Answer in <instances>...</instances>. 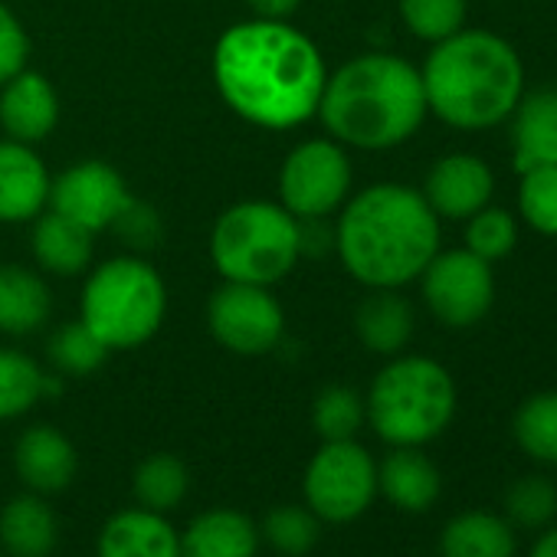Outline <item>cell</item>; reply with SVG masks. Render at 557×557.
<instances>
[{
    "instance_id": "obj_1",
    "label": "cell",
    "mask_w": 557,
    "mask_h": 557,
    "mask_svg": "<svg viewBox=\"0 0 557 557\" xmlns=\"http://www.w3.org/2000/svg\"><path fill=\"white\" fill-rule=\"evenodd\" d=\"M216 83L226 102L256 125L306 122L325 92V63L296 30L259 21L233 27L216 47Z\"/></svg>"
},
{
    "instance_id": "obj_2",
    "label": "cell",
    "mask_w": 557,
    "mask_h": 557,
    "mask_svg": "<svg viewBox=\"0 0 557 557\" xmlns=\"http://www.w3.org/2000/svg\"><path fill=\"white\" fill-rule=\"evenodd\" d=\"M338 249L364 286L397 289L417 278L440 252V216L420 190L374 184L345 210Z\"/></svg>"
},
{
    "instance_id": "obj_3",
    "label": "cell",
    "mask_w": 557,
    "mask_h": 557,
    "mask_svg": "<svg viewBox=\"0 0 557 557\" xmlns=\"http://www.w3.org/2000/svg\"><path fill=\"white\" fill-rule=\"evenodd\" d=\"M420 76L426 109L462 132L508 122L528 92L518 50L492 30H459L440 40Z\"/></svg>"
},
{
    "instance_id": "obj_4",
    "label": "cell",
    "mask_w": 557,
    "mask_h": 557,
    "mask_svg": "<svg viewBox=\"0 0 557 557\" xmlns=\"http://www.w3.org/2000/svg\"><path fill=\"white\" fill-rule=\"evenodd\" d=\"M319 109L325 125L358 148H394L407 141L430 112L420 70L387 53H368L338 70L335 79L325 83Z\"/></svg>"
},
{
    "instance_id": "obj_5",
    "label": "cell",
    "mask_w": 557,
    "mask_h": 557,
    "mask_svg": "<svg viewBox=\"0 0 557 557\" xmlns=\"http://www.w3.org/2000/svg\"><path fill=\"white\" fill-rule=\"evenodd\" d=\"M364 410L384 443L423 446L449 426L456 384L433 358H397L374 377Z\"/></svg>"
},
{
    "instance_id": "obj_6",
    "label": "cell",
    "mask_w": 557,
    "mask_h": 557,
    "mask_svg": "<svg viewBox=\"0 0 557 557\" xmlns=\"http://www.w3.org/2000/svg\"><path fill=\"white\" fill-rule=\"evenodd\" d=\"M299 256V223L272 203H239L213 230V259L233 283L265 286Z\"/></svg>"
},
{
    "instance_id": "obj_7",
    "label": "cell",
    "mask_w": 557,
    "mask_h": 557,
    "mask_svg": "<svg viewBox=\"0 0 557 557\" xmlns=\"http://www.w3.org/2000/svg\"><path fill=\"white\" fill-rule=\"evenodd\" d=\"M164 315V286L151 265L135 259L106 262L86 286L83 322L109 348H135L154 335Z\"/></svg>"
},
{
    "instance_id": "obj_8",
    "label": "cell",
    "mask_w": 557,
    "mask_h": 557,
    "mask_svg": "<svg viewBox=\"0 0 557 557\" xmlns=\"http://www.w3.org/2000/svg\"><path fill=\"white\" fill-rule=\"evenodd\" d=\"M302 492L319 521H358L377 498V462L355 440L325 443L306 466Z\"/></svg>"
},
{
    "instance_id": "obj_9",
    "label": "cell",
    "mask_w": 557,
    "mask_h": 557,
    "mask_svg": "<svg viewBox=\"0 0 557 557\" xmlns=\"http://www.w3.org/2000/svg\"><path fill=\"white\" fill-rule=\"evenodd\" d=\"M420 275L430 312L449 329H472L495 306L492 262L479 259L469 249L436 252Z\"/></svg>"
},
{
    "instance_id": "obj_10",
    "label": "cell",
    "mask_w": 557,
    "mask_h": 557,
    "mask_svg": "<svg viewBox=\"0 0 557 557\" xmlns=\"http://www.w3.org/2000/svg\"><path fill=\"white\" fill-rule=\"evenodd\" d=\"M351 184V164L345 151L332 141H309L289 154L283 168V200L296 216L332 213Z\"/></svg>"
},
{
    "instance_id": "obj_11",
    "label": "cell",
    "mask_w": 557,
    "mask_h": 557,
    "mask_svg": "<svg viewBox=\"0 0 557 557\" xmlns=\"http://www.w3.org/2000/svg\"><path fill=\"white\" fill-rule=\"evenodd\" d=\"M213 335L239 355H262L283 335V312L259 286L230 283L210 302Z\"/></svg>"
},
{
    "instance_id": "obj_12",
    "label": "cell",
    "mask_w": 557,
    "mask_h": 557,
    "mask_svg": "<svg viewBox=\"0 0 557 557\" xmlns=\"http://www.w3.org/2000/svg\"><path fill=\"white\" fill-rule=\"evenodd\" d=\"M50 197H53L57 213L83 223L89 233L106 230L132 207V197H128L122 177L109 164H99V161L66 171L53 184Z\"/></svg>"
},
{
    "instance_id": "obj_13",
    "label": "cell",
    "mask_w": 557,
    "mask_h": 557,
    "mask_svg": "<svg viewBox=\"0 0 557 557\" xmlns=\"http://www.w3.org/2000/svg\"><path fill=\"white\" fill-rule=\"evenodd\" d=\"M495 194V174L479 154H446L440 158L423 184V197L436 216L446 220H469L479 213Z\"/></svg>"
},
{
    "instance_id": "obj_14",
    "label": "cell",
    "mask_w": 557,
    "mask_h": 557,
    "mask_svg": "<svg viewBox=\"0 0 557 557\" xmlns=\"http://www.w3.org/2000/svg\"><path fill=\"white\" fill-rule=\"evenodd\" d=\"M96 557H181V531L161 511L122 508L102 524Z\"/></svg>"
},
{
    "instance_id": "obj_15",
    "label": "cell",
    "mask_w": 557,
    "mask_h": 557,
    "mask_svg": "<svg viewBox=\"0 0 557 557\" xmlns=\"http://www.w3.org/2000/svg\"><path fill=\"white\" fill-rule=\"evenodd\" d=\"M14 466L27 492L60 495L73 485L79 472V456L73 443L57 426H30L14 449Z\"/></svg>"
},
{
    "instance_id": "obj_16",
    "label": "cell",
    "mask_w": 557,
    "mask_h": 557,
    "mask_svg": "<svg viewBox=\"0 0 557 557\" xmlns=\"http://www.w3.org/2000/svg\"><path fill=\"white\" fill-rule=\"evenodd\" d=\"M515 171L557 164V89L524 92L508 119Z\"/></svg>"
},
{
    "instance_id": "obj_17",
    "label": "cell",
    "mask_w": 557,
    "mask_h": 557,
    "mask_svg": "<svg viewBox=\"0 0 557 557\" xmlns=\"http://www.w3.org/2000/svg\"><path fill=\"white\" fill-rule=\"evenodd\" d=\"M259 524L239 508L200 511L181 531V557H256Z\"/></svg>"
},
{
    "instance_id": "obj_18",
    "label": "cell",
    "mask_w": 557,
    "mask_h": 557,
    "mask_svg": "<svg viewBox=\"0 0 557 557\" xmlns=\"http://www.w3.org/2000/svg\"><path fill=\"white\" fill-rule=\"evenodd\" d=\"M60 544V518L47 495L24 492L0 508V547L8 557H50Z\"/></svg>"
},
{
    "instance_id": "obj_19",
    "label": "cell",
    "mask_w": 557,
    "mask_h": 557,
    "mask_svg": "<svg viewBox=\"0 0 557 557\" xmlns=\"http://www.w3.org/2000/svg\"><path fill=\"white\" fill-rule=\"evenodd\" d=\"M440 469L420 446H394L377 466V492L404 511H426L440 498Z\"/></svg>"
},
{
    "instance_id": "obj_20",
    "label": "cell",
    "mask_w": 557,
    "mask_h": 557,
    "mask_svg": "<svg viewBox=\"0 0 557 557\" xmlns=\"http://www.w3.org/2000/svg\"><path fill=\"white\" fill-rule=\"evenodd\" d=\"M50 194L47 171L24 145L0 141V220L34 216Z\"/></svg>"
},
{
    "instance_id": "obj_21",
    "label": "cell",
    "mask_w": 557,
    "mask_h": 557,
    "mask_svg": "<svg viewBox=\"0 0 557 557\" xmlns=\"http://www.w3.org/2000/svg\"><path fill=\"white\" fill-rule=\"evenodd\" d=\"M0 122L17 141H40L57 125V96L37 73H17L0 99Z\"/></svg>"
},
{
    "instance_id": "obj_22",
    "label": "cell",
    "mask_w": 557,
    "mask_h": 557,
    "mask_svg": "<svg viewBox=\"0 0 557 557\" xmlns=\"http://www.w3.org/2000/svg\"><path fill=\"white\" fill-rule=\"evenodd\" d=\"M511 521L488 511H462L440 534L443 557H515Z\"/></svg>"
},
{
    "instance_id": "obj_23",
    "label": "cell",
    "mask_w": 557,
    "mask_h": 557,
    "mask_svg": "<svg viewBox=\"0 0 557 557\" xmlns=\"http://www.w3.org/2000/svg\"><path fill=\"white\" fill-rule=\"evenodd\" d=\"M50 315V293L37 275L17 265H0V332L27 335Z\"/></svg>"
},
{
    "instance_id": "obj_24",
    "label": "cell",
    "mask_w": 557,
    "mask_h": 557,
    "mask_svg": "<svg viewBox=\"0 0 557 557\" xmlns=\"http://www.w3.org/2000/svg\"><path fill=\"white\" fill-rule=\"evenodd\" d=\"M358 335L377 355H397L413 335V309L397 293H374L358 309Z\"/></svg>"
},
{
    "instance_id": "obj_25",
    "label": "cell",
    "mask_w": 557,
    "mask_h": 557,
    "mask_svg": "<svg viewBox=\"0 0 557 557\" xmlns=\"http://www.w3.org/2000/svg\"><path fill=\"white\" fill-rule=\"evenodd\" d=\"M92 233L63 216V213H47L40 223H37V233H34V249L40 256V262L53 272H63V275H73L79 272L86 262H89V252H92Z\"/></svg>"
},
{
    "instance_id": "obj_26",
    "label": "cell",
    "mask_w": 557,
    "mask_h": 557,
    "mask_svg": "<svg viewBox=\"0 0 557 557\" xmlns=\"http://www.w3.org/2000/svg\"><path fill=\"white\" fill-rule=\"evenodd\" d=\"M187 488H190V472H187L184 459H177L171 453L148 456L135 469V479H132V492H135L138 505L161 511V515L174 511L187 498Z\"/></svg>"
},
{
    "instance_id": "obj_27",
    "label": "cell",
    "mask_w": 557,
    "mask_h": 557,
    "mask_svg": "<svg viewBox=\"0 0 557 557\" xmlns=\"http://www.w3.org/2000/svg\"><path fill=\"white\" fill-rule=\"evenodd\" d=\"M518 446L547 466H557V391L528 397L511 420Z\"/></svg>"
},
{
    "instance_id": "obj_28",
    "label": "cell",
    "mask_w": 557,
    "mask_h": 557,
    "mask_svg": "<svg viewBox=\"0 0 557 557\" xmlns=\"http://www.w3.org/2000/svg\"><path fill=\"white\" fill-rule=\"evenodd\" d=\"M322 521L309 505H275L259 528V537L286 557H302L319 544Z\"/></svg>"
},
{
    "instance_id": "obj_29",
    "label": "cell",
    "mask_w": 557,
    "mask_h": 557,
    "mask_svg": "<svg viewBox=\"0 0 557 557\" xmlns=\"http://www.w3.org/2000/svg\"><path fill=\"white\" fill-rule=\"evenodd\" d=\"M518 213L521 220L541 233L557 236V164H541L518 171Z\"/></svg>"
},
{
    "instance_id": "obj_30",
    "label": "cell",
    "mask_w": 557,
    "mask_h": 557,
    "mask_svg": "<svg viewBox=\"0 0 557 557\" xmlns=\"http://www.w3.org/2000/svg\"><path fill=\"white\" fill-rule=\"evenodd\" d=\"M44 397V371L21 351L0 348V420L27 413Z\"/></svg>"
},
{
    "instance_id": "obj_31",
    "label": "cell",
    "mask_w": 557,
    "mask_h": 557,
    "mask_svg": "<svg viewBox=\"0 0 557 557\" xmlns=\"http://www.w3.org/2000/svg\"><path fill=\"white\" fill-rule=\"evenodd\" d=\"M515 246H518V220H515L511 210L485 203L479 213L469 216V226H466V249L475 252L479 259L498 262V259H505Z\"/></svg>"
},
{
    "instance_id": "obj_32",
    "label": "cell",
    "mask_w": 557,
    "mask_h": 557,
    "mask_svg": "<svg viewBox=\"0 0 557 557\" xmlns=\"http://www.w3.org/2000/svg\"><path fill=\"white\" fill-rule=\"evenodd\" d=\"M368 410L361 404V397L351 387H325L312 407V423L319 430V436L325 443L335 440H355V433L361 430Z\"/></svg>"
},
{
    "instance_id": "obj_33",
    "label": "cell",
    "mask_w": 557,
    "mask_h": 557,
    "mask_svg": "<svg viewBox=\"0 0 557 557\" xmlns=\"http://www.w3.org/2000/svg\"><path fill=\"white\" fill-rule=\"evenodd\" d=\"M505 515L521 528H544L557 515V485L547 475H524L505 492Z\"/></svg>"
},
{
    "instance_id": "obj_34",
    "label": "cell",
    "mask_w": 557,
    "mask_h": 557,
    "mask_svg": "<svg viewBox=\"0 0 557 557\" xmlns=\"http://www.w3.org/2000/svg\"><path fill=\"white\" fill-rule=\"evenodd\" d=\"M106 355L109 345L86 322L60 329L50 342V361L66 374H92L96 368H102Z\"/></svg>"
},
{
    "instance_id": "obj_35",
    "label": "cell",
    "mask_w": 557,
    "mask_h": 557,
    "mask_svg": "<svg viewBox=\"0 0 557 557\" xmlns=\"http://www.w3.org/2000/svg\"><path fill=\"white\" fill-rule=\"evenodd\" d=\"M404 24L430 44H440L462 30L466 0H400Z\"/></svg>"
},
{
    "instance_id": "obj_36",
    "label": "cell",
    "mask_w": 557,
    "mask_h": 557,
    "mask_svg": "<svg viewBox=\"0 0 557 557\" xmlns=\"http://www.w3.org/2000/svg\"><path fill=\"white\" fill-rule=\"evenodd\" d=\"M27 60V37L17 27V21L0 4V83H8L21 73Z\"/></svg>"
},
{
    "instance_id": "obj_37",
    "label": "cell",
    "mask_w": 557,
    "mask_h": 557,
    "mask_svg": "<svg viewBox=\"0 0 557 557\" xmlns=\"http://www.w3.org/2000/svg\"><path fill=\"white\" fill-rule=\"evenodd\" d=\"M115 226H119V233H122V239L125 243H132V246H151L154 239H158V216H154V210L151 207H141V203H135L132 200V207L115 220Z\"/></svg>"
},
{
    "instance_id": "obj_38",
    "label": "cell",
    "mask_w": 557,
    "mask_h": 557,
    "mask_svg": "<svg viewBox=\"0 0 557 557\" xmlns=\"http://www.w3.org/2000/svg\"><path fill=\"white\" fill-rule=\"evenodd\" d=\"M332 243H335V236H332V230L325 226L322 216H306V223H299V252H302V249H306L309 256L329 252Z\"/></svg>"
},
{
    "instance_id": "obj_39",
    "label": "cell",
    "mask_w": 557,
    "mask_h": 557,
    "mask_svg": "<svg viewBox=\"0 0 557 557\" xmlns=\"http://www.w3.org/2000/svg\"><path fill=\"white\" fill-rule=\"evenodd\" d=\"M249 8L262 21H283V17H289L299 8V0H249Z\"/></svg>"
},
{
    "instance_id": "obj_40",
    "label": "cell",
    "mask_w": 557,
    "mask_h": 557,
    "mask_svg": "<svg viewBox=\"0 0 557 557\" xmlns=\"http://www.w3.org/2000/svg\"><path fill=\"white\" fill-rule=\"evenodd\" d=\"M528 557H557V528L544 531V534L534 541V547H531Z\"/></svg>"
},
{
    "instance_id": "obj_41",
    "label": "cell",
    "mask_w": 557,
    "mask_h": 557,
    "mask_svg": "<svg viewBox=\"0 0 557 557\" xmlns=\"http://www.w3.org/2000/svg\"><path fill=\"white\" fill-rule=\"evenodd\" d=\"M0 557H8V554H0Z\"/></svg>"
}]
</instances>
